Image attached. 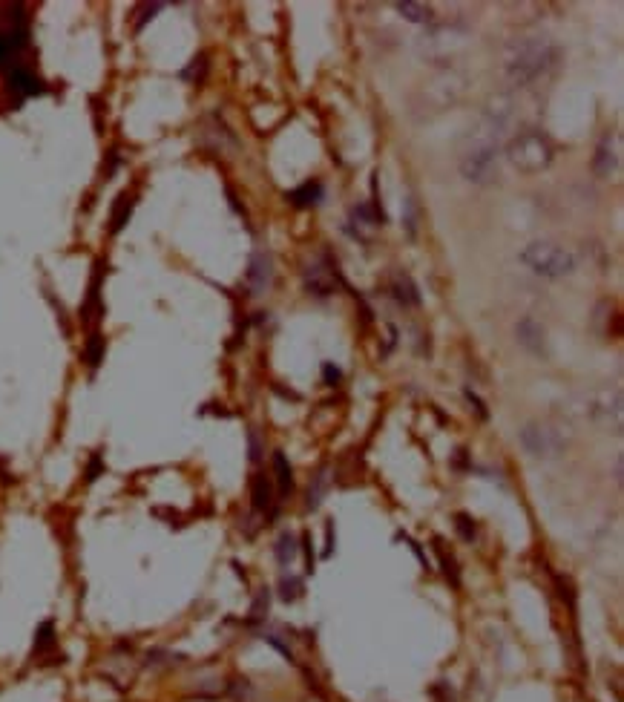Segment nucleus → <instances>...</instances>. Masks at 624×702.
I'll use <instances>...</instances> for the list:
<instances>
[{"mask_svg":"<svg viewBox=\"0 0 624 702\" xmlns=\"http://www.w3.org/2000/svg\"><path fill=\"white\" fill-rule=\"evenodd\" d=\"M159 12H164V3H150V6H144V9H141L139 24H136V32H141V29L150 24Z\"/></svg>","mask_w":624,"mask_h":702,"instance_id":"a878e982","label":"nucleus"},{"mask_svg":"<svg viewBox=\"0 0 624 702\" xmlns=\"http://www.w3.org/2000/svg\"><path fill=\"white\" fill-rule=\"evenodd\" d=\"M274 556H277V562L282 564V567H291V564L297 562V556H300V544H297V536H291V533H282L277 539V544H274Z\"/></svg>","mask_w":624,"mask_h":702,"instance_id":"a211bd4d","label":"nucleus"},{"mask_svg":"<svg viewBox=\"0 0 624 702\" xmlns=\"http://www.w3.org/2000/svg\"><path fill=\"white\" fill-rule=\"evenodd\" d=\"M455 527H458V533H461L463 541H475V524H472V518H469V515H463V513L455 515Z\"/></svg>","mask_w":624,"mask_h":702,"instance_id":"393cba45","label":"nucleus"},{"mask_svg":"<svg viewBox=\"0 0 624 702\" xmlns=\"http://www.w3.org/2000/svg\"><path fill=\"white\" fill-rule=\"evenodd\" d=\"M101 357H104V337L95 331L93 337L87 340V349H84V360L90 363V366H98L101 363Z\"/></svg>","mask_w":624,"mask_h":702,"instance_id":"5701e85b","label":"nucleus"},{"mask_svg":"<svg viewBox=\"0 0 624 702\" xmlns=\"http://www.w3.org/2000/svg\"><path fill=\"white\" fill-rule=\"evenodd\" d=\"M328 487H331V469H320V472L314 475L311 487H308V504H305V507H308V510H317V507L323 504Z\"/></svg>","mask_w":624,"mask_h":702,"instance_id":"6ab92c4d","label":"nucleus"},{"mask_svg":"<svg viewBox=\"0 0 624 702\" xmlns=\"http://www.w3.org/2000/svg\"><path fill=\"white\" fill-rule=\"evenodd\" d=\"M593 170L599 173L601 179H610L622 170V136L619 133H610L604 136L596 150V159H593Z\"/></svg>","mask_w":624,"mask_h":702,"instance_id":"1a4fd4ad","label":"nucleus"},{"mask_svg":"<svg viewBox=\"0 0 624 702\" xmlns=\"http://www.w3.org/2000/svg\"><path fill=\"white\" fill-rule=\"evenodd\" d=\"M248 441H251V458H254V461H259V458H262V449H259V438H256V432H251V435H248Z\"/></svg>","mask_w":624,"mask_h":702,"instance_id":"c756f323","label":"nucleus"},{"mask_svg":"<svg viewBox=\"0 0 624 702\" xmlns=\"http://www.w3.org/2000/svg\"><path fill=\"white\" fill-rule=\"evenodd\" d=\"M274 472H277L279 492L291 495L294 492V472H291V464H288L285 452H274Z\"/></svg>","mask_w":624,"mask_h":702,"instance_id":"aec40b11","label":"nucleus"},{"mask_svg":"<svg viewBox=\"0 0 624 702\" xmlns=\"http://www.w3.org/2000/svg\"><path fill=\"white\" fill-rule=\"evenodd\" d=\"M587 403H590V406H587V415H590L593 421H622V392H619V389H601V392H596Z\"/></svg>","mask_w":624,"mask_h":702,"instance_id":"9d476101","label":"nucleus"},{"mask_svg":"<svg viewBox=\"0 0 624 702\" xmlns=\"http://www.w3.org/2000/svg\"><path fill=\"white\" fill-rule=\"evenodd\" d=\"M521 262L535 271L538 277H547V280H561V277H570L576 271V254L553 245V242H530L524 251H521Z\"/></svg>","mask_w":624,"mask_h":702,"instance_id":"39448f33","label":"nucleus"},{"mask_svg":"<svg viewBox=\"0 0 624 702\" xmlns=\"http://www.w3.org/2000/svg\"><path fill=\"white\" fill-rule=\"evenodd\" d=\"M323 377H325V383H328V386H337V383H340V377H343V375H340V369H337V366H331V363H323Z\"/></svg>","mask_w":624,"mask_h":702,"instance_id":"c85d7f7f","label":"nucleus"},{"mask_svg":"<svg viewBox=\"0 0 624 702\" xmlns=\"http://www.w3.org/2000/svg\"><path fill=\"white\" fill-rule=\"evenodd\" d=\"M518 441H521V446L530 452L532 458H555L567 446L564 435L558 429H553V426H547V423H527L521 429Z\"/></svg>","mask_w":624,"mask_h":702,"instance_id":"423d86ee","label":"nucleus"},{"mask_svg":"<svg viewBox=\"0 0 624 702\" xmlns=\"http://www.w3.org/2000/svg\"><path fill=\"white\" fill-rule=\"evenodd\" d=\"M133 208H136V199H133L130 193H121L116 208H113V216H110V234L116 236L118 231L127 225V219L133 216Z\"/></svg>","mask_w":624,"mask_h":702,"instance_id":"f3484780","label":"nucleus"},{"mask_svg":"<svg viewBox=\"0 0 624 702\" xmlns=\"http://www.w3.org/2000/svg\"><path fill=\"white\" fill-rule=\"evenodd\" d=\"M403 208H406V213H403V225H406V234L415 236V234H417L415 199H412V196H406V199H403Z\"/></svg>","mask_w":624,"mask_h":702,"instance_id":"b1692460","label":"nucleus"},{"mask_svg":"<svg viewBox=\"0 0 624 702\" xmlns=\"http://www.w3.org/2000/svg\"><path fill=\"white\" fill-rule=\"evenodd\" d=\"M392 294L400 305H420V291H417V285L409 274H394Z\"/></svg>","mask_w":624,"mask_h":702,"instance_id":"2eb2a0df","label":"nucleus"},{"mask_svg":"<svg viewBox=\"0 0 624 702\" xmlns=\"http://www.w3.org/2000/svg\"><path fill=\"white\" fill-rule=\"evenodd\" d=\"M515 340L535 357H547V331L535 317H521L515 323Z\"/></svg>","mask_w":624,"mask_h":702,"instance_id":"9b49d317","label":"nucleus"},{"mask_svg":"<svg viewBox=\"0 0 624 702\" xmlns=\"http://www.w3.org/2000/svg\"><path fill=\"white\" fill-rule=\"evenodd\" d=\"M394 9L400 12V18L412 21V24H432L435 21V9L426 3H412V0H400L394 3Z\"/></svg>","mask_w":624,"mask_h":702,"instance_id":"4468645a","label":"nucleus"},{"mask_svg":"<svg viewBox=\"0 0 624 702\" xmlns=\"http://www.w3.org/2000/svg\"><path fill=\"white\" fill-rule=\"evenodd\" d=\"M507 162L518 173H541L547 170L555 159L553 141L547 139L541 130H524L507 141Z\"/></svg>","mask_w":624,"mask_h":702,"instance_id":"20e7f679","label":"nucleus"},{"mask_svg":"<svg viewBox=\"0 0 624 702\" xmlns=\"http://www.w3.org/2000/svg\"><path fill=\"white\" fill-rule=\"evenodd\" d=\"M251 613H254L256 619H262L265 613H268V587L256 596V602H254V608H251Z\"/></svg>","mask_w":624,"mask_h":702,"instance_id":"cd10ccee","label":"nucleus"},{"mask_svg":"<svg viewBox=\"0 0 624 702\" xmlns=\"http://www.w3.org/2000/svg\"><path fill=\"white\" fill-rule=\"evenodd\" d=\"M302 593V579H297V576H285L282 582H279V599L282 602H294V599H300Z\"/></svg>","mask_w":624,"mask_h":702,"instance_id":"4be33fe9","label":"nucleus"},{"mask_svg":"<svg viewBox=\"0 0 624 702\" xmlns=\"http://www.w3.org/2000/svg\"><path fill=\"white\" fill-rule=\"evenodd\" d=\"M285 199H288L294 208H317V205L325 199L323 182H305L302 188L285 193Z\"/></svg>","mask_w":624,"mask_h":702,"instance_id":"ddd939ff","label":"nucleus"},{"mask_svg":"<svg viewBox=\"0 0 624 702\" xmlns=\"http://www.w3.org/2000/svg\"><path fill=\"white\" fill-rule=\"evenodd\" d=\"M463 395H466V400H469V403H472V406H475V412H478V418H481V421H486V418H489V412H486L484 400L478 398V395H475V392H472V389H466V392H463Z\"/></svg>","mask_w":624,"mask_h":702,"instance_id":"bb28decb","label":"nucleus"},{"mask_svg":"<svg viewBox=\"0 0 624 702\" xmlns=\"http://www.w3.org/2000/svg\"><path fill=\"white\" fill-rule=\"evenodd\" d=\"M245 280H248L251 294H265V291L271 288V282H274V259H271V254L256 251L254 257H251Z\"/></svg>","mask_w":624,"mask_h":702,"instance_id":"f8f14e48","label":"nucleus"},{"mask_svg":"<svg viewBox=\"0 0 624 702\" xmlns=\"http://www.w3.org/2000/svg\"><path fill=\"white\" fill-rule=\"evenodd\" d=\"M6 90L15 98V104H24L26 98H38V95L47 93V84L32 67L21 64L12 72H6Z\"/></svg>","mask_w":624,"mask_h":702,"instance_id":"6e6552de","label":"nucleus"},{"mask_svg":"<svg viewBox=\"0 0 624 702\" xmlns=\"http://www.w3.org/2000/svg\"><path fill=\"white\" fill-rule=\"evenodd\" d=\"M29 47V15L24 3H12L0 15V72H12L21 67V55Z\"/></svg>","mask_w":624,"mask_h":702,"instance_id":"7ed1b4c3","label":"nucleus"},{"mask_svg":"<svg viewBox=\"0 0 624 702\" xmlns=\"http://www.w3.org/2000/svg\"><path fill=\"white\" fill-rule=\"evenodd\" d=\"M302 282H305L308 294H314V297H328V294L337 291V285L343 282V277H340V271H337V262L328 257V254H323V257L311 259V262L305 265Z\"/></svg>","mask_w":624,"mask_h":702,"instance_id":"0eeeda50","label":"nucleus"},{"mask_svg":"<svg viewBox=\"0 0 624 702\" xmlns=\"http://www.w3.org/2000/svg\"><path fill=\"white\" fill-rule=\"evenodd\" d=\"M251 498H254L256 513H268L274 507V487L265 475H256L254 487H251Z\"/></svg>","mask_w":624,"mask_h":702,"instance_id":"dca6fc26","label":"nucleus"},{"mask_svg":"<svg viewBox=\"0 0 624 702\" xmlns=\"http://www.w3.org/2000/svg\"><path fill=\"white\" fill-rule=\"evenodd\" d=\"M208 70H210L208 55H199V58H193L185 70H182V78H185L187 84H202V81L208 78Z\"/></svg>","mask_w":624,"mask_h":702,"instance_id":"412c9836","label":"nucleus"},{"mask_svg":"<svg viewBox=\"0 0 624 702\" xmlns=\"http://www.w3.org/2000/svg\"><path fill=\"white\" fill-rule=\"evenodd\" d=\"M509 127V101L507 98H492L489 110L481 118V124L466 136L461 147V173L472 185H489L498 176V153L504 130Z\"/></svg>","mask_w":624,"mask_h":702,"instance_id":"f257e3e1","label":"nucleus"},{"mask_svg":"<svg viewBox=\"0 0 624 702\" xmlns=\"http://www.w3.org/2000/svg\"><path fill=\"white\" fill-rule=\"evenodd\" d=\"M555 58H558V47L553 41L544 35H532V38H521V41L509 44L507 55H504V70L515 87H527L535 78L547 75Z\"/></svg>","mask_w":624,"mask_h":702,"instance_id":"f03ea898","label":"nucleus"}]
</instances>
